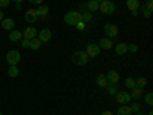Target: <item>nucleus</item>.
I'll list each match as a JSON object with an SVG mask.
<instances>
[{
	"label": "nucleus",
	"mask_w": 153,
	"mask_h": 115,
	"mask_svg": "<svg viewBox=\"0 0 153 115\" xmlns=\"http://www.w3.org/2000/svg\"><path fill=\"white\" fill-rule=\"evenodd\" d=\"M89 57L86 51H75V52L72 54V63L76 66H84L87 65V61H89Z\"/></svg>",
	"instance_id": "f257e3e1"
},
{
	"label": "nucleus",
	"mask_w": 153,
	"mask_h": 115,
	"mask_svg": "<svg viewBox=\"0 0 153 115\" xmlns=\"http://www.w3.org/2000/svg\"><path fill=\"white\" fill-rule=\"evenodd\" d=\"M78 22H81V12L80 11H69L65 16V23L71 25V26H75Z\"/></svg>",
	"instance_id": "f03ea898"
},
{
	"label": "nucleus",
	"mask_w": 153,
	"mask_h": 115,
	"mask_svg": "<svg viewBox=\"0 0 153 115\" xmlns=\"http://www.w3.org/2000/svg\"><path fill=\"white\" fill-rule=\"evenodd\" d=\"M100 11L103 12V14L110 16V14H113V12H115V3L110 2V0H104V2L100 3Z\"/></svg>",
	"instance_id": "7ed1b4c3"
},
{
	"label": "nucleus",
	"mask_w": 153,
	"mask_h": 115,
	"mask_svg": "<svg viewBox=\"0 0 153 115\" xmlns=\"http://www.w3.org/2000/svg\"><path fill=\"white\" fill-rule=\"evenodd\" d=\"M20 52L19 51H9V52L6 54V61L9 66H17V63L20 61Z\"/></svg>",
	"instance_id": "20e7f679"
},
{
	"label": "nucleus",
	"mask_w": 153,
	"mask_h": 115,
	"mask_svg": "<svg viewBox=\"0 0 153 115\" xmlns=\"http://www.w3.org/2000/svg\"><path fill=\"white\" fill-rule=\"evenodd\" d=\"M115 98H117L118 105H129L130 101H132L130 94H129V92H126V91H118L117 95H115Z\"/></svg>",
	"instance_id": "39448f33"
},
{
	"label": "nucleus",
	"mask_w": 153,
	"mask_h": 115,
	"mask_svg": "<svg viewBox=\"0 0 153 115\" xmlns=\"http://www.w3.org/2000/svg\"><path fill=\"white\" fill-rule=\"evenodd\" d=\"M84 51L87 52V55H89V57H98V55H100V52H101L100 46H98V45H95V43H87Z\"/></svg>",
	"instance_id": "423d86ee"
},
{
	"label": "nucleus",
	"mask_w": 153,
	"mask_h": 115,
	"mask_svg": "<svg viewBox=\"0 0 153 115\" xmlns=\"http://www.w3.org/2000/svg\"><path fill=\"white\" fill-rule=\"evenodd\" d=\"M104 32L107 34L109 38H113V37H117L120 34V29H118V26H115V25L107 23V25H104Z\"/></svg>",
	"instance_id": "0eeeda50"
},
{
	"label": "nucleus",
	"mask_w": 153,
	"mask_h": 115,
	"mask_svg": "<svg viewBox=\"0 0 153 115\" xmlns=\"http://www.w3.org/2000/svg\"><path fill=\"white\" fill-rule=\"evenodd\" d=\"M25 20H26L29 25H34L38 20V14H37V9H28L25 12Z\"/></svg>",
	"instance_id": "6e6552de"
},
{
	"label": "nucleus",
	"mask_w": 153,
	"mask_h": 115,
	"mask_svg": "<svg viewBox=\"0 0 153 115\" xmlns=\"http://www.w3.org/2000/svg\"><path fill=\"white\" fill-rule=\"evenodd\" d=\"M51 37H52V32H51V29H48V28L42 29L40 32L37 34V38H38V40H40L42 43H46V42H49V40H51Z\"/></svg>",
	"instance_id": "1a4fd4ad"
},
{
	"label": "nucleus",
	"mask_w": 153,
	"mask_h": 115,
	"mask_svg": "<svg viewBox=\"0 0 153 115\" xmlns=\"http://www.w3.org/2000/svg\"><path fill=\"white\" fill-rule=\"evenodd\" d=\"M37 34H38V31H37L34 26H29V28H26V29L22 32L23 38H28V40H32V38H35Z\"/></svg>",
	"instance_id": "9d476101"
},
{
	"label": "nucleus",
	"mask_w": 153,
	"mask_h": 115,
	"mask_svg": "<svg viewBox=\"0 0 153 115\" xmlns=\"http://www.w3.org/2000/svg\"><path fill=\"white\" fill-rule=\"evenodd\" d=\"M106 78H107V83L117 84V83L120 81V74H118L117 71H109V72L106 74Z\"/></svg>",
	"instance_id": "9b49d317"
},
{
	"label": "nucleus",
	"mask_w": 153,
	"mask_h": 115,
	"mask_svg": "<svg viewBox=\"0 0 153 115\" xmlns=\"http://www.w3.org/2000/svg\"><path fill=\"white\" fill-rule=\"evenodd\" d=\"M98 46H100V49H106V51H109V49L113 48V43H112V40H110L109 37H104V38H101V40H100Z\"/></svg>",
	"instance_id": "f8f14e48"
},
{
	"label": "nucleus",
	"mask_w": 153,
	"mask_h": 115,
	"mask_svg": "<svg viewBox=\"0 0 153 115\" xmlns=\"http://www.w3.org/2000/svg\"><path fill=\"white\" fill-rule=\"evenodd\" d=\"M127 48H129V45L127 43H118V45H115V54L117 55H123V54H126L127 52Z\"/></svg>",
	"instance_id": "ddd939ff"
},
{
	"label": "nucleus",
	"mask_w": 153,
	"mask_h": 115,
	"mask_svg": "<svg viewBox=\"0 0 153 115\" xmlns=\"http://www.w3.org/2000/svg\"><path fill=\"white\" fill-rule=\"evenodd\" d=\"M16 26V22L12 20V19H3L2 20V28L6 29V31H12Z\"/></svg>",
	"instance_id": "4468645a"
},
{
	"label": "nucleus",
	"mask_w": 153,
	"mask_h": 115,
	"mask_svg": "<svg viewBox=\"0 0 153 115\" xmlns=\"http://www.w3.org/2000/svg\"><path fill=\"white\" fill-rule=\"evenodd\" d=\"M129 94H130V97H132L133 100H139V98L144 95V91H143L141 87H136V86H135L133 89H130V92H129Z\"/></svg>",
	"instance_id": "2eb2a0df"
},
{
	"label": "nucleus",
	"mask_w": 153,
	"mask_h": 115,
	"mask_svg": "<svg viewBox=\"0 0 153 115\" xmlns=\"http://www.w3.org/2000/svg\"><path fill=\"white\" fill-rule=\"evenodd\" d=\"M86 8L89 12H95L100 9V3L97 2V0H89V2H86Z\"/></svg>",
	"instance_id": "dca6fc26"
},
{
	"label": "nucleus",
	"mask_w": 153,
	"mask_h": 115,
	"mask_svg": "<svg viewBox=\"0 0 153 115\" xmlns=\"http://www.w3.org/2000/svg\"><path fill=\"white\" fill-rule=\"evenodd\" d=\"M22 38H23V35H22L20 31H16V29L9 31V40L11 42H19V40H22Z\"/></svg>",
	"instance_id": "f3484780"
},
{
	"label": "nucleus",
	"mask_w": 153,
	"mask_h": 115,
	"mask_svg": "<svg viewBox=\"0 0 153 115\" xmlns=\"http://www.w3.org/2000/svg\"><path fill=\"white\" fill-rule=\"evenodd\" d=\"M97 84L100 87H106L109 83H107V78H106V74H98L97 75Z\"/></svg>",
	"instance_id": "a211bd4d"
},
{
	"label": "nucleus",
	"mask_w": 153,
	"mask_h": 115,
	"mask_svg": "<svg viewBox=\"0 0 153 115\" xmlns=\"http://www.w3.org/2000/svg\"><path fill=\"white\" fill-rule=\"evenodd\" d=\"M126 5H127V8H129L130 11H136V9H139V6H141L139 0H127Z\"/></svg>",
	"instance_id": "6ab92c4d"
},
{
	"label": "nucleus",
	"mask_w": 153,
	"mask_h": 115,
	"mask_svg": "<svg viewBox=\"0 0 153 115\" xmlns=\"http://www.w3.org/2000/svg\"><path fill=\"white\" fill-rule=\"evenodd\" d=\"M118 115H132L130 106H129V105H121V106L118 108Z\"/></svg>",
	"instance_id": "aec40b11"
},
{
	"label": "nucleus",
	"mask_w": 153,
	"mask_h": 115,
	"mask_svg": "<svg viewBox=\"0 0 153 115\" xmlns=\"http://www.w3.org/2000/svg\"><path fill=\"white\" fill-rule=\"evenodd\" d=\"M40 46H42V42L38 40L37 37H35V38H32V40H29V48H31V49L37 51V49H40Z\"/></svg>",
	"instance_id": "412c9836"
},
{
	"label": "nucleus",
	"mask_w": 153,
	"mask_h": 115,
	"mask_svg": "<svg viewBox=\"0 0 153 115\" xmlns=\"http://www.w3.org/2000/svg\"><path fill=\"white\" fill-rule=\"evenodd\" d=\"M37 14H38V17H46V16L49 14V8L45 6V5H42L40 8L37 9Z\"/></svg>",
	"instance_id": "4be33fe9"
},
{
	"label": "nucleus",
	"mask_w": 153,
	"mask_h": 115,
	"mask_svg": "<svg viewBox=\"0 0 153 115\" xmlns=\"http://www.w3.org/2000/svg\"><path fill=\"white\" fill-rule=\"evenodd\" d=\"M92 20V12H89V11H84L81 12V22H91Z\"/></svg>",
	"instance_id": "5701e85b"
},
{
	"label": "nucleus",
	"mask_w": 153,
	"mask_h": 115,
	"mask_svg": "<svg viewBox=\"0 0 153 115\" xmlns=\"http://www.w3.org/2000/svg\"><path fill=\"white\" fill-rule=\"evenodd\" d=\"M8 75H9V77H12V78H16V77L19 75V68H17V66H9Z\"/></svg>",
	"instance_id": "b1692460"
},
{
	"label": "nucleus",
	"mask_w": 153,
	"mask_h": 115,
	"mask_svg": "<svg viewBox=\"0 0 153 115\" xmlns=\"http://www.w3.org/2000/svg\"><path fill=\"white\" fill-rule=\"evenodd\" d=\"M106 87H107V92H109L110 95H117V92H118V87H117V84H110V83H109Z\"/></svg>",
	"instance_id": "393cba45"
},
{
	"label": "nucleus",
	"mask_w": 153,
	"mask_h": 115,
	"mask_svg": "<svg viewBox=\"0 0 153 115\" xmlns=\"http://www.w3.org/2000/svg\"><path fill=\"white\" fill-rule=\"evenodd\" d=\"M135 83H136V87H141V89H144V87L147 86V80L144 78V77H141V78L135 80Z\"/></svg>",
	"instance_id": "a878e982"
},
{
	"label": "nucleus",
	"mask_w": 153,
	"mask_h": 115,
	"mask_svg": "<svg viewBox=\"0 0 153 115\" xmlns=\"http://www.w3.org/2000/svg\"><path fill=\"white\" fill-rule=\"evenodd\" d=\"M124 84H126V87H127V89H133V87L136 86V83H135V78H130V77L126 80V83H124Z\"/></svg>",
	"instance_id": "bb28decb"
},
{
	"label": "nucleus",
	"mask_w": 153,
	"mask_h": 115,
	"mask_svg": "<svg viewBox=\"0 0 153 115\" xmlns=\"http://www.w3.org/2000/svg\"><path fill=\"white\" fill-rule=\"evenodd\" d=\"M146 103H147L149 106L153 105V92H147V94H146Z\"/></svg>",
	"instance_id": "cd10ccee"
},
{
	"label": "nucleus",
	"mask_w": 153,
	"mask_h": 115,
	"mask_svg": "<svg viewBox=\"0 0 153 115\" xmlns=\"http://www.w3.org/2000/svg\"><path fill=\"white\" fill-rule=\"evenodd\" d=\"M130 111L135 112V114H138L139 111H141V106H139V103H132V105H130Z\"/></svg>",
	"instance_id": "c85d7f7f"
},
{
	"label": "nucleus",
	"mask_w": 153,
	"mask_h": 115,
	"mask_svg": "<svg viewBox=\"0 0 153 115\" xmlns=\"http://www.w3.org/2000/svg\"><path fill=\"white\" fill-rule=\"evenodd\" d=\"M75 28L78 29V31H84V29H86V23H84V22H78V23L75 25Z\"/></svg>",
	"instance_id": "c756f323"
},
{
	"label": "nucleus",
	"mask_w": 153,
	"mask_h": 115,
	"mask_svg": "<svg viewBox=\"0 0 153 115\" xmlns=\"http://www.w3.org/2000/svg\"><path fill=\"white\" fill-rule=\"evenodd\" d=\"M127 51H130L132 54H136V52H138V46H136V45H129Z\"/></svg>",
	"instance_id": "7c9ffc66"
},
{
	"label": "nucleus",
	"mask_w": 153,
	"mask_h": 115,
	"mask_svg": "<svg viewBox=\"0 0 153 115\" xmlns=\"http://www.w3.org/2000/svg\"><path fill=\"white\" fill-rule=\"evenodd\" d=\"M147 11H152L153 9V0H147V2H146V6H144Z\"/></svg>",
	"instance_id": "2f4dec72"
},
{
	"label": "nucleus",
	"mask_w": 153,
	"mask_h": 115,
	"mask_svg": "<svg viewBox=\"0 0 153 115\" xmlns=\"http://www.w3.org/2000/svg\"><path fill=\"white\" fill-rule=\"evenodd\" d=\"M11 3V0H0V8H8Z\"/></svg>",
	"instance_id": "473e14b6"
},
{
	"label": "nucleus",
	"mask_w": 153,
	"mask_h": 115,
	"mask_svg": "<svg viewBox=\"0 0 153 115\" xmlns=\"http://www.w3.org/2000/svg\"><path fill=\"white\" fill-rule=\"evenodd\" d=\"M143 16H144V19H150V16H152V11L143 9Z\"/></svg>",
	"instance_id": "72a5a7b5"
},
{
	"label": "nucleus",
	"mask_w": 153,
	"mask_h": 115,
	"mask_svg": "<svg viewBox=\"0 0 153 115\" xmlns=\"http://www.w3.org/2000/svg\"><path fill=\"white\" fill-rule=\"evenodd\" d=\"M22 46L23 48H29V40L28 38H22Z\"/></svg>",
	"instance_id": "f704fd0d"
},
{
	"label": "nucleus",
	"mask_w": 153,
	"mask_h": 115,
	"mask_svg": "<svg viewBox=\"0 0 153 115\" xmlns=\"http://www.w3.org/2000/svg\"><path fill=\"white\" fill-rule=\"evenodd\" d=\"M29 3H31V5H42L43 0H29Z\"/></svg>",
	"instance_id": "c9c22d12"
},
{
	"label": "nucleus",
	"mask_w": 153,
	"mask_h": 115,
	"mask_svg": "<svg viewBox=\"0 0 153 115\" xmlns=\"http://www.w3.org/2000/svg\"><path fill=\"white\" fill-rule=\"evenodd\" d=\"M80 12H84V11H87V8H86V2H83V3H80Z\"/></svg>",
	"instance_id": "e433bc0d"
},
{
	"label": "nucleus",
	"mask_w": 153,
	"mask_h": 115,
	"mask_svg": "<svg viewBox=\"0 0 153 115\" xmlns=\"http://www.w3.org/2000/svg\"><path fill=\"white\" fill-rule=\"evenodd\" d=\"M101 115H113L110 111H106V112H103V114H101Z\"/></svg>",
	"instance_id": "4c0bfd02"
},
{
	"label": "nucleus",
	"mask_w": 153,
	"mask_h": 115,
	"mask_svg": "<svg viewBox=\"0 0 153 115\" xmlns=\"http://www.w3.org/2000/svg\"><path fill=\"white\" fill-rule=\"evenodd\" d=\"M16 9H22V3H16Z\"/></svg>",
	"instance_id": "58836bf2"
},
{
	"label": "nucleus",
	"mask_w": 153,
	"mask_h": 115,
	"mask_svg": "<svg viewBox=\"0 0 153 115\" xmlns=\"http://www.w3.org/2000/svg\"><path fill=\"white\" fill-rule=\"evenodd\" d=\"M3 19H5V17H3V12H2V11H0V22H2Z\"/></svg>",
	"instance_id": "ea45409f"
},
{
	"label": "nucleus",
	"mask_w": 153,
	"mask_h": 115,
	"mask_svg": "<svg viewBox=\"0 0 153 115\" xmlns=\"http://www.w3.org/2000/svg\"><path fill=\"white\" fill-rule=\"evenodd\" d=\"M16 3H23V0H14Z\"/></svg>",
	"instance_id": "a19ab883"
},
{
	"label": "nucleus",
	"mask_w": 153,
	"mask_h": 115,
	"mask_svg": "<svg viewBox=\"0 0 153 115\" xmlns=\"http://www.w3.org/2000/svg\"><path fill=\"white\" fill-rule=\"evenodd\" d=\"M136 115H146V114H143V112H138Z\"/></svg>",
	"instance_id": "79ce46f5"
},
{
	"label": "nucleus",
	"mask_w": 153,
	"mask_h": 115,
	"mask_svg": "<svg viewBox=\"0 0 153 115\" xmlns=\"http://www.w3.org/2000/svg\"><path fill=\"white\" fill-rule=\"evenodd\" d=\"M97 2H98V3H101V2H104V0H97Z\"/></svg>",
	"instance_id": "37998d69"
},
{
	"label": "nucleus",
	"mask_w": 153,
	"mask_h": 115,
	"mask_svg": "<svg viewBox=\"0 0 153 115\" xmlns=\"http://www.w3.org/2000/svg\"><path fill=\"white\" fill-rule=\"evenodd\" d=\"M147 115H153V112H152V111H150V112H149V114H147Z\"/></svg>",
	"instance_id": "c03bdc74"
},
{
	"label": "nucleus",
	"mask_w": 153,
	"mask_h": 115,
	"mask_svg": "<svg viewBox=\"0 0 153 115\" xmlns=\"http://www.w3.org/2000/svg\"><path fill=\"white\" fill-rule=\"evenodd\" d=\"M0 115H3V114H2V112H0Z\"/></svg>",
	"instance_id": "a18cd8bd"
}]
</instances>
